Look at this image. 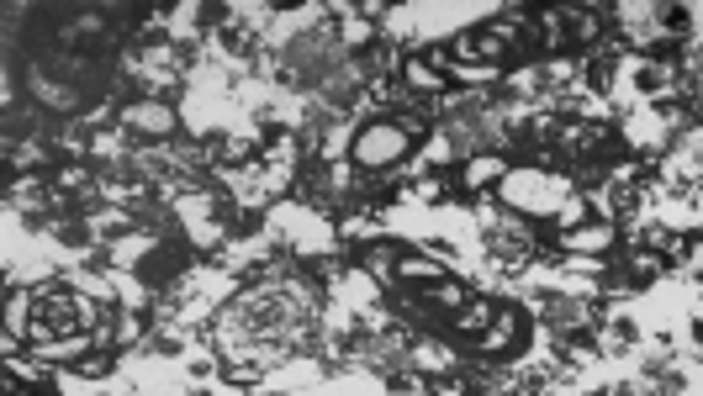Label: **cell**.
Here are the masks:
<instances>
[{
    "instance_id": "1",
    "label": "cell",
    "mask_w": 703,
    "mask_h": 396,
    "mask_svg": "<svg viewBox=\"0 0 703 396\" xmlns=\"http://www.w3.org/2000/svg\"><path fill=\"white\" fill-rule=\"evenodd\" d=\"M407 154H413V138L397 127V117H381V122H365L349 143V159L355 169H397Z\"/></svg>"
},
{
    "instance_id": "2",
    "label": "cell",
    "mask_w": 703,
    "mask_h": 396,
    "mask_svg": "<svg viewBox=\"0 0 703 396\" xmlns=\"http://www.w3.org/2000/svg\"><path fill=\"white\" fill-rule=\"evenodd\" d=\"M503 191V201H513V206H524V212H561L566 206V185L561 180H550V175H540V169H529V175H518V169H508V180L497 185Z\"/></svg>"
},
{
    "instance_id": "3",
    "label": "cell",
    "mask_w": 703,
    "mask_h": 396,
    "mask_svg": "<svg viewBox=\"0 0 703 396\" xmlns=\"http://www.w3.org/2000/svg\"><path fill=\"white\" fill-rule=\"evenodd\" d=\"M402 85L413 101H434V96H450V74L444 64H434L429 53H407L402 59Z\"/></svg>"
},
{
    "instance_id": "4",
    "label": "cell",
    "mask_w": 703,
    "mask_h": 396,
    "mask_svg": "<svg viewBox=\"0 0 703 396\" xmlns=\"http://www.w3.org/2000/svg\"><path fill=\"white\" fill-rule=\"evenodd\" d=\"M614 243H619V228L608 217H587V222H577V228L561 233V249L577 254V259H598V254L614 249Z\"/></svg>"
},
{
    "instance_id": "5",
    "label": "cell",
    "mask_w": 703,
    "mask_h": 396,
    "mask_svg": "<svg viewBox=\"0 0 703 396\" xmlns=\"http://www.w3.org/2000/svg\"><path fill=\"white\" fill-rule=\"evenodd\" d=\"M518 338H524V312H518V307H497L492 312V328L476 338V349L487 354V360H503V354H513Z\"/></svg>"
},
{
    "instance_id": "6",
    "label": "cell",
    "mask_w": 703,
    "mask_h": 396,
    "mask_svg": "<svg viewBox=\"0 0 703 396\" xmlns=\"http://www.w3.org/2000/svg\"><path fill=\"white\" fill-rule=\"evenodd\" d=\"M122 122L133 127V132H143V138H170L180 117H175L170 101H127L122 106Z\"/></svg>"
},
{
    "instance_id": "7",
    "label": "cell",
    "mask_w": 703,
    "mask_h": 396,
    "mask_svg": "<svg viewBox=\"0 0 703 396\" xmlns=\"http://www.w3.org/2000/svg\"><path fill=\"white\" fill-rule=\"evenodd\" d=\"M508 159L503 154H476V159H466L460 164V191H471V196H481V191H497V185L508 180Z\"/></svg>"
},
{
    "instance_id": "8",
    "label": "cell",
    "mask_w": 703,
    "mask_h": 396,
    "mask_svg": "<svg viewBox=\"0 0 703 396\" xmlns=\"http://www.w3.org/2000/svg\"><path fill=\"white\" fill-rule=\"evenodd\" d=\"M492 312H497V301H487V296L476 301V296H471L460 312L444 317V328H450V338H481V333L492 328Z\"/></svg>"
},
{
    "instance_id": "9",
    "label": "cell",
    "mask_w": 703,
    "mask_h": 396,
    "mask_svg": "<svg viewBox=\"0 0 703 396\" xmlns=\"http://www.w3.org/2000/svg\"><path fill=\"white\" fill-rule=\"evenodd\" d=\"M608 132L598 122H566V127H555V143H561V154L566 159H587V154H598Z\"/></svg>"
},
{
    "instance_id": "10",
    "label": "cell",
    "mask_w": 703,
    "mask_h": 396,
    "mask_svg": "<svg viewBox=\"0 0 703 396\" xmlns=\"http://www.w3.org/2000/svg\"><path fill=\"white\" fill-rule=\"evenodd\" d=\"M397 280L402 286H439V280H450V264L444 259H429V254H397Z\"/></svg>"
},
{
    "instance_id": "11",
    "label": "cell",
    "mask_w": 703,
    "mask_h": 396,
    "mask_svg": "<svg viewBox=\"0 0 703 396\" xmlns=\"http://www.w3.org/2000/svg\"><path fill=\"white\" fill-rule=\"evenodd\" d=\"M43 365H80L85 354H96V344H90V333H69V338H48V344L32 349Z\"/></svg>"
},
{
    "instance_id": "12",
    "label": "cell",
    "mask_w": 703,
    "mask_h": 396,
    "mask_svg": "<svg viewBox=\"0 0 703 396\" xmlns=\"http://www.w3.org/2000/svg\"><path fill=\"white\" fill-rule=\"evenodd\" d=\"M561 27H566V43L587 48V43H598V37H603V16H598V6H566Z\"/></svg>"
},
{
    "instance_id": "13",
    "label": "cell",
    "mask_w": 703,
    "mask_h": 396,
    "mask_svg": "<svg viewBox=\"0 0 703 396\" xmlns=\"http://www.w3.org/2000/svg\"><path fill=\"white\" fill-rule=\"evenodd\" d=\"M413 301H418V307H434V312L450 317V312H460V307L471 301V291L450 275V280H439V286H418V291H413Z\"/></svg>"
},
{
    "instance_id": "14",
    "label": "cell",
    "mask_w": 703,
    "mask_h": 396,
    "mask_svg": "<svg viewBox=\"0 0 703 396\" xmlns=\"http://www.w3.org/2000/svg\"><path fill=\"white\" fill-rule=\"evenodd\" d=\"M413 365L423 375H450L455 370V354L444 349V344H434V338H418V344H413Z\"/></svg>"
},
{
    "instance_id": "15",
    "label": "cell",
    "mask_w": 703,
    "mask_h": 396,
    "mask_svg": "<svg viewBox=\"0 0 703 396\" xmlns=\"http://www.w3.org/2000/svg\"><path fill=\"white\" fill-rule=\"evenodd\" d=\"M32 307H37V296H32V291H11V296H6V333H11V338H27V328H32Z\"/></svg>"
},
{
    "instance_id": "16",
    "label": "cell",
    "mask_w": 703,
    "mask_h": 396,
    "mask_svg": "<svg viewBox=\"0 0 703 396\" xmlns=\"http://www.w3.org/2000/svg\"><path fill=\"white\" fill-rule=\"evenodd\" d=\"M624 270H629V286H645V280H656L666 270V259L656 249H629L624 254Z\"/></svg>"
},
{
    "instance_id": "17",
    "label": "cell",
    "mask_w": 703,
    "mask_h": 396,
    "mask_svg": "<svg viewBox=\"0 0 703 396\" xmlns=\"http://www.w3.org/2000/svg\"><path fill=\"white\" fill-rule=\"evenodd\" d=\"M365 270L376 280H392L397 275V249H392V243H370V249H365Z\"/></svg>"
},
{
    "instance_id": "18",
    "label": "cell",
    "mask_w": 703,
    "mask_h": 396,
    "mask_svg": "<svg viewBox=\"0 0 703 396\" xmlns=\"http://www.w3.org/2000/svg\"><path fill=\"white\" fill-rule=\"evenodd\" d=\"M339 37H344L349 48H365L370 37H376V22H365V16H344V22H339Z\"/></svg>"
},
{
    "instance_id": "19",
    "label": "cell",
    "mask_w": 703,
    "mask_h": 396,
    "mask_svg": "<svg viewBox=\"0 0 703 396\" xmlns=\"http://www.w3.org/2000/svg\"><path fill=\"white\" fill-rule=\"evenodd\" d=\"M90 228H96L101 238H117V233H127V228H133V217L111 206V212H96V217H90Z\"/></svg>"
},
{
    "instance_id": "20",
    "label": "cell",
    "mask_w": 703,
    "mask_h": 396,
    "mask_svg": "<svg viewBox=\"0 0 703 396\" xmlns=\"http://www.w3.org/2000/svg\"><path fill=\"white\" fill-rule=\"evenodd\" d=\"M74 370H80V375H106V370H111V354H85Z\"/></svg>"
},
{
    "instance_id": "21",
    "label": "cell",
    "mask_w": 703,
    "mask_h": 396,
    "mask_svg": "<svg viewBox=\"0 0 703 396\" xmlns=\"http://www.w3.org/2000/svg\"><path fill=\"white\" fill-rule=\"evenodd\" d=\"M11 159L22 164V169H32V164H43V148H37V143H22V148H16Z\"/></svg>"
},
{
    "instance_id": "22",
    "label": "cell",
    "mask_w": 703,
    "mask_h": 396,
    "mask_svg": "<svg viewBox=\"0 0 703 396\" xmlns=\"http://www.w3.org/2000/svg\"><path fill=\"white\" fill-rule=\"evenodd\" d=\"M355 16H365V22H376V16H386V0H360Z\"/></svg>"
},
{
    "instance_id": "23",
    "label": "cell",
    "mask_w": 703,
    "mask_h": 396,
    "mask_svg": "<svg viewBox=\"0 0 703 396\" xmlns=\"http://www.w3.org/2000/svg\"><path fill=\"white\" fill-rule=\"evenodd\" d=\"M59 185H64V191H80V185H85V169H80V164H74V169H64V175H59Z\"/></svg>"
},
{
    "instance_id": "24",
    "label": "cell",
    "mask_w": 703,
    "mask_h": 396,
    "mask_svg": "<svg viewBox=\"0 0 703 396\" xmlns=\"http://www.w3.org/2000/svg\"><path fill=\"white\" fill-rule=\"evenodd\" d=\"M228 159H233V164H238V159H249V143H244V138H233V143H228Z\"/></svg>"
},
{
    "instance_id": "25",
    "label": "cell",
    "mask_w": 703,
    "mask_h": 396,
    "mask_svg": "<svg viewBox=\"0 0 703 396\" xmlns=\"http://www.w3.org/2000/svg\"><path fill=\"white\" fill-rule=\"evenodd\" d=\"M434 396H476V391H466V386H439Z\"/></svg>"
},
{
    "instance_id": "26",
    "label": "cell",
    "mask_w": 703,
    "mask_h": 396,
    "mask_svg": "<svg viewBox=\"0 0 703 396\" xmlns=\"http://www.w3.org/2000/svg\"><path fill=\"white\" fill-rule=\"evenodd\" d=\"M27 396H37V391H27Z\"/></svg>"
}]
</instances>
